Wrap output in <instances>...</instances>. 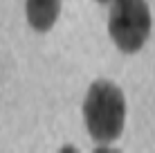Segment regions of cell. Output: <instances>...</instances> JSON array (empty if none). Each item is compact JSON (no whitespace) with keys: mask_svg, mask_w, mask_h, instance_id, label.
Here are the masks:
<instances>
[{"mask_svg":"<svg viewBox=\"0 0 155 153\" xmlns=\"http://www.w3.org/2000/svg\"><path fill=\"white\" fill-rule=\"evenodd\" d=\"M108 32L121 52L133 54L142 50L151 34V9L146 0H113Z\"/></svg>","mask_w":155,"mask_h":153,"instance_id":"7a4b0ae2","label":"cell"},{"mask_svg":"<svg viewBox=\"0 0 155 153\" xmlns=\"http://www.w3.org/2000/svg\"><path fill=\"white\" fill-rule=\"evenodd\" d=\"M27 20L31 29L47 32L54 27L58 14H61V0H27Z\"/></svg>","mask_w":155,"mask_h":153,"instance_id":"3957f363","label":"cell"},{"mask_svg":"<svg viewBox=\"0 0 155 153\" xmlns=\"http://www.w3.org/2000/svg\"><path fill=\"white\" fill-rule=\"evenodd\" d=\"M99 2H110V0H99Z\"/></svg>","mask_w":155,"mask_h":153,"instance_id":"277c9868","label":"cell"},{"mask_svg":"<svg viewBox=\"0 0 155 153\" xmlns=\"http://www.w3.org/2000/svg\"><path fill=\"white\" fill-rule=\"evenodd\" d=\"M83 119L92 140L115 142L126 122L124 92L110 81H94L83 101Z\"/></svg>","mask_w":155,"mask_h":153,"instance_id":"6da1fadb","label":"cell"}]
</instances>
